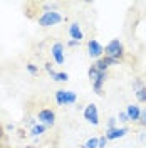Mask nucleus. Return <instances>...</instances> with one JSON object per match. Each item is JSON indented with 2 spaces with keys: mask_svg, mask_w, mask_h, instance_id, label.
Returning a JSON list of instances; mask_svg holds the SVG:
<instances>
[{
  "mask_svg": "<svg viewBox=\"0 0 146 148\" xmlns=\"http://www.w3.org/2000/svg\"><path fill=\"white\" fill-rule=\"evenodd\" d=\"M139 125H143L146 126V110H141V116H139V121H138Z\"/></svg>",
  "mask_w": 146,
  "mask_h": 148,
  "instance_id": "a211bd4d",
  "label": "nucleus"
},
{
  "mask_svg": "<svg viewBox=\"0 0 146 148\" xmlns=\"http://www.w3.org/2000/svg\"><path fill=\"white\" fill-rule=\"evenodd\" d=\"M52 57L57 64H64V44L62 42H55L52 46Z\"/></svg>",
  "mask_w": 146,
  "mask_h": 148,
  "instance_id": "423d86ee",
  "label": "nucleus"
},
{
  "mask_svg": "<svg viewBox=\"0 0 146 148\" xmlns=\"http://www.w3.org/2000/svg\"><path fill=\"white\" fill-rule=\"evenodd\" d=\"M52 79L59 81V83H64V81H67V79H69V76H67V73H55V76L52 77Z\"/></svg>",
  "mask_w": 146,
  "mask_h": 148,
  "instance_id": "f3484780",
  "label": "nucleus"
},
{
  "mask_svg": "<svg viewBox=\"0 0 146 148\" xmlns=\"http://www.w3.org/2000/svg\"><path fill=\"white\" fill-rule=\"evenodd\" d=\"M2 138H3V130H2V126H0V141H2Z\"/></svg>",
  "mask_w": 146,
  "mask_h": 148,
  "instance_id": "393cba45",
  "label": "nucleus"
},
{
  "mask_svg": "<svg viewBox=\"0 0 146 148\" xmlns=\"http://www.w3.org/2000/svg\"><path fill=\"white\" fill-rule=\"evenodd\" d=\"M76 99H77V96H76V92H74V91H65L64 104H74Z\"/></svg>",
  "mask_w": 146,
  "mask_h": 148,
  "instance_id": "f8f14e48",
  "label": "nucleus"
},
{
  "mask_svg": "<svg viewBox=\"0 0 146 148\" xmlns=\"http://www.w3.org/2000/svg\"><path fill=\"white\" fill-rule=\"evenodd\" d=\"M98 76H99V71L96 69V66L92 64L91 67H89V79H91V83H94V81L98 79Z\"/></svg>",
  "mask_w": 146,
  "mask_h": 148,
  "instance_id": "4468645a",
  "label": "nucleus"
},
{
  "mask_svg": "<svg viewBox=\"0 0 146 148\" xmlns=\"http://www.w3.org/2000/svg\"><path fill=\"white\" fill-rule=\"evenodd\" d=\"M77 44H79V42H76V40H69V44H67V46H69V47H74V46H77Z\"/></svg>",
  "mask_w": 146,
  "mask_h": 148,
  "instance_id": "b1692460",
  "label": "nucleus"
},
{
  "mask_svg": "<svg viewBox=\"0 0 146 148\" xmlns=\"http://www.w3.org/2000/svg\"><path fill=\"white\" fill-rule=\"evenodd\" d=\"M119 121H123V123H126V121H129V118H128V113H126V111L119 113Z\"/></svg>",
  "mask_w": 146,
  "mask_h": 148,
  "instance_id": "aec40b11",
  "label": "nucleus"
},
{
  "mask_svg": "<svg viewBox=\"0 0 146 148\" xmlns=\"http://www.w3.org/2000/svg\"><path fill=\"white\" fill-rule=\"evenodd\" d=\"M87 52H89V56L94 57V59H101V57H104V56H102L104 54V47L101 46L96 39H91V40L87 42Z\"/></svg>",
  "mask_w": 146,
  "mask_h": 148,
  "instance_id": "39448f33",
  "label": "nucleus"
},
{
  "mask_svg": "<svg viewBox=\"0 0 146 148\" xmlns=\"http://www.w3.org/2000/svg\"><path fill=\"white\" fill-rule=\"evenodd\" d=\"M106 79H108V73H99L98 79H96V81L92 83L94 92H98V94H101V92H102V84L106 83Z\"/></svg>",
  "mask_w": 146,
  "mask_h": 148,
  "instance_id": "9d476101",
  "label": "nucleus"
},
{
  "mask_svg": "<svg viewBox=\"0 0 146 148\" xmlns=\"http://www.w3.org/2000/svg\"><path fill=\"white\" fill-rule=\"evenodd\" d=\"M27 71L30 74H37V71H39V69H37L35 64H32V62H30V64H27Z\"/></svg>",
  "mask_w": 146,
  "mask_h": 148,
  "instance_id": "6ab92c4d",
  "label": "nucleus"
},
{
  "mask_svg": "<svg viewBox=\"0 0 146 148\" xmlns=\"http://www.w3.org/2000/svg\"><path fill=\"white\" fill-rule=\"evenodd\" d=\"M136 98L139 103H146V86H143V88H139L136 91Z\"/></svg>",
  "mask_w": 146,
  "mask_h": 148,
  "instance_id": "ddd939ff",
  "label": "nucleus"
},
{
  "mask_svg": "<svg viewBox=\"0 0 146 148\" xmlns=\"http://www.w3.org/2000/svg\"><path fill=\"white\" fill-rule=\"evenodd\" d=\"M64 98H65V91L64 89H59V91L55 92V101H57V104H64Z\"/></svg>",
  "mask_w": 146,
  "mask_h": 148,
  "instance_id": "2eb2a0df",
  "label": "nucleus"
},
{
  "mask_svg": "<svg viewBox=\"0 0 146 148\" xmlns=\"http://www.w3.org/2000/svg\"><path fill=\"white\" fill-rule=\"evenodd\" d=\"M104 54L106 57H113L116 61H121L124 57V47H123V42L119 39H113L106 44V49H104Z\"/></svg>",
  "mask_w": 146,
  "mask_h": 148,
  "instance_id": "f257e3e1",
  "label": "nucleus"
},
{
  "mask_svg": "<svg viewBox=\"0 0 146 148\" xmlns=\"http://www.w3.org/2000/svg\"><path fill=\"white\" fill-rule=\"evenodd\" d=\"M46 125H42V123H39V125H34L32 130H30V133H32V136H39V135H42L44 131H46Z\"/></svg>",
  "mask_w": 146,
  "mask_h": 148,
  "instance_id": "9b49d317",
  "label": "nucleus"
},
{
  "mask_svg": "<svg viewBox=\"0 0 146 148\" xmlns=\"http://www.w3.org/2000/svg\"><path fill=\"white\" fill-rule=\"evenodd\" d=\"M37 118H39V123H42V125H46V126H52L55 123V113L52 110L46 108V110L39 111Z\"/></svg>",
  "mask_w": 146,
  "mask_h": 148,
  "instance_id": "20e7f679",
  "label": "nucleus"
},
{
  "mask_svg": "<svg viewBox=\"0 0 146 148\" xmlns=\"http://www.w3.org/2000/svg\"><path fill=\"white\" fill-rule=\"evenodd\" d=\"M98 143H99V138H89L86 141L84 148H98Z\"/></svg>",
  "mask_w": 146,
  "mask_h": 148,
  "instance_id": "dca6fc26",
  "label": "nucleus"
},
{
  "mask_svg": "<svg viewBox=\"0 0 146 148\" xmlns=\"http://www.w3.org/2000/svg\"><path fill=\"white\" fill-rule=\"evenodd\" d=\"M109 128H116V118H109V123H108V130Z\"/></svg>",
  "mask_w": 146,
  "mask_h": 148,
  "instance_id": "5701e85b",
  "label": "nucleus"
},
{
  "mask_svg": "<svg viewBox=\"0 0 146 148\" xmlns=\"http://www.w3.org/2000/svg\"><path fill=\"white\" fill-rule=\"evenodd\" d=\"M46 71H47V73H49V74H50L52 77H54V76H55V71H54V69H52V67H50V62H47V64H46Z\"/></svg>",
  "mask_w": 146,
  "mask_h": 148,
  "instance_id": "4be33fe9",
  "label": "nucleus"
},
{
  "mask_svg": "<svg viewBox=\"0 0 146 148\" xmlns=\"http://www.w3.org/2000/svg\"><path fill=\"white\" fill-rule=\"evenodd\" d=\"M126 133H128V128H109L106 130L104 136L108 140H118V138H123Z\"/></svg>",
  "mask_w": 146,
  "mask_h": 148,
  "instance_id": "0eeeda50",
  "label": "nucleus"
},
{
  "mask_svg": "<svg viewBox=\"0 0 146 148\" xmlns=\"http://www.w3.org/2000/svg\"><path fill=\"white\" fill-rule=\"evenodd\" d=\"M69 36L72 37V40H76V42H81L82 40V30H81V27H79L77 22L71 24V27H69Z\"/></svg>",
  "mask_w": 146,
  "mask_h": 148,
  "instance_id": "1a4fd4ad",
  "label": "nucleus"
},
{
  "mask_svg": "<svg viewBox=\"0 0 146 148\" xmlns=\"http://www.w3.org/2000/svg\"><path fill=\"white\" fill-rule=\"evenodd\" d=\"M84 120L87 121V123H91L94 126H98L99 125V113H98V106L96 104H87L86 108H84Z\"/></svg>",
  "mask_w": 146,
  "mask_h": 148,
  "instance_id": "7ed1b4c3",
  "label": "nucleus"
},
{
  "mask_svg": "<svg viewBox=\"0 0 146 148\" xmlns=\"http://www.w3.org/2000/svg\"><path fill=\"white\" fill-rule=\"evenodd\" d=\"M106 143H108V138H106V136H101L99 143H98V148H104L106 147Z\"/></svg>",
  "mask_w": 146,
  "mask_h": 148,
  "instance_id": "412c9836",
  "label": "nucleus"
},
{
  "mask_svg": "<svg viewBox=\"0 0 146 148\" xmlns=\"http://www.w3.org/2000/svg\"><path fill=\"white\" fill-rule=\"evenodd\" d=\"M25 148H34V147H25Z\"/></svg>",
  "mask_w": 146,
  "mask_h": 148,
  "instance_id": "a878e982",
  "label": "nucleus"
},
{
  "mask_svg": "<svg viewBox=\"0 0 146 148\" xmlns=\"http://www.w3.org/2000/svg\"><path fill=\"white\" fill-rule=\"evenodd\" d=\"M126 113H128L129 121H139L141 108H139L138 104H128V106H126Z\"/></svg>",
  "mask_w": 146,
  "mask_h": 148,
  "instance_id": "6e6552de",
  "label": "nucleus"
},
{
  "mask_svg": "<svg viewBox=\"0 0 146 148\" xmlns=\"http://www.w3.org/2000/svg\"><path fill=\"white\" fill-rule=\"evenodd\" d=\"M59 22H62V15L55 10H46L40 17H39V25L42 27H50V25H57Z\"/></svg>",
  "mask_w": 146,
  "mask_h": 148,
  "instance_id": "f03ea898",
  "label": "nucleus"
}]
</instances>
